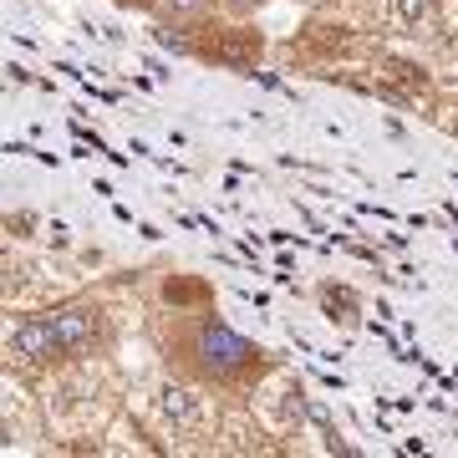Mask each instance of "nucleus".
Here are the masks:
<instances>
[{
	"label": "nucleus",
	"mask_w": 458,
	"mask_h": 458,
	"mask_svg": "<svg viewBox=\"0 0 458 458\" xmlns=\"http://www.w3.org/2000/svg\"><path fill=\"white\" fill-rule=\"evenodd\" d=\"M148 331V295L138 276H98L77 295H66L47 311H5L0 327V357L21 377H41L56 361L123 352L128 336Z\"/></svg>",
	"instance_id": "obj_1"
},
{
	"label": "nucleus",
	"mask_w": 458,
	"mask_h": 458,
	"mask_svg": "<svg viewBox=\"0 0 458 458\" xmlns=\"http://www.w3.org/2000/svg\"><path fill=\"white\" fill-rule=\"evenodd\" d=\"M143 342L153 346V357L164 367L209 382L214 393H225L229 403H240L260 382L265 367L276 361L260 342H250L229 321H219L214 306L209 311H148Z\"/></svg>",
	"instance_id": "obj_2"
},
{
	"label": "nucleus",
	"mask_w": 458,
	"mask_h": 458,
	"mask_svg": "<svg viewBox=\"0 0 458 458\" xmlns=\"http://www.w3.org/2000/svg\"><path fill=\"white\" fill-rule=\"evenodd\" d=\"M36 393H41L51 433L41 454H98V438L107 433V423L128 408L132 372L123 352L72 357L36 377Z\"/></svg>",
	"instance_id": "obj_3"
},
{
	"label": "nucleus",
	"mask_w": 458,
	"mask_h": 458,
	"mask_svg": "<svg viewBox=\"0 0 458 458\" xmlns=\"http://www.w3.org/2000/svg\"><path fill=\"white\" fill-rule=\"evenodd\" d=\"M225 393H214L209 382L199 377H183L174 367L158 361L153 377L132 372V393L128 408L148 423V433L158 438L168 458H194V454H214V433H219V418H225Z\"/></svg>",
	"instance_id": "obj_4"
},
{
	"label": "nucleus",
	"mask_w": 458,
	"mask_h": 458,
	"mask_svg": "<svg viewBox=\"0 0 458 458\" xmlns=\"http://www.w3.org/2000/svg\"><path fill=\"white\" fill-rule=\"evenodd\" d=\"M158 41L168 51H179L189 62H209L219 72H240V77H255L265 62H270V36L255 26V21H240V16H209V21H194V26H158Z\"/></svg>",
	"instance_id": "obj_5"
},
{
	"label": "nucleus",
	"mask_w": 458,
	"mask_h": 458,
	"mask_svg": "<svg viewBox=\"0 0 458 458\" xmlns=\"http://www.w3.org/2000/svg\"><path fill=\"white\" fill-rule=\"evenodd\" d=\"M82 285H92V270L82 260L41 255L26 240L5 245V280H0V306L5 311H47L66 295H77Z\"/></svg>",
	"instance_id": "obj_6"
},
{
	"label": "nucleus",
	"mask_w": 458,
	"mask_h": 458,
	"mask_svg": "<svg viewBox=\"0 0 458 458\" xmlns=\"http://www.w3.org/2000/svg\"><path fill=\"white\" fill-rule=\"evenodd\" d=\"M250 412L265 423V433L285 448V454H295L301 448V438H306V428L316 423V408H311V393H306V382H301V372L295 367H285V361H270L260 372V382L245 393Z\"/></svg>",
	"instance_id": "obj_7"
},
{
	"label": "nucleus",
	"mask_w": 458,
	"mask_h": 458,
	"mask_svg": "<svg viewBox=\"0 0 458 458\" xmlns=\"http://www.w3.org/2000/svg\"><path fill=\"white\" fill-rule=\"evenodd\" d=\"M0 428H5V448L11 454H41L47 448V408H41V393H36L31 377H21L5 367V382H0Z\"/></svg>",
	"instance_id": "obj_8"
},
{
	"label": "nucleus",
	"mask_w": 458,
	"mask_h": 458,
	"mask_svg": "<svg viewBox=\"0 0 458 458\" xmlns=\"http://www.w3.org/2000/svg\"><path fill=\"white\" fill-rule=\"evenodd\" d=\"M214 454L219 458H270V454H285L265 423L250 412V403H225V418H219V433H214Z\"/></svg>",
	"instance_id": "obj_9"
},
{
	"label": "nucleus",
	"mask_w": 458,
	"mask_h": 458,
	"mask_svg": "<svg viewBox=\"0 0 458 458\" xmlns=\"http://www.w3.org/2000/svg\"><path fill=\"white\" fill-rule=\"evenodd\" d=\"M138 285L148 295V311H209L214 306V285L189 270H153V276H138Z\"/></svg>",
	"instance_id": "obj_10"
},
{
	"label": "nucleus",
	"mask_w": 458,
	"mask_h": 458,
	"mask_svg": "<svg viewBox=\"0 0 458 458\" xmlns=\"http://www.w3.org/2000/svg\"><path fill=\"white\" fill-rule=\"evenodd\" d=\"M393 41H408V47L433 56V51L448 41L443 0H393Z\"/></svg>",
	"instance_id": "obj_11"
},
{
	"label": "nucleus",
	"mask_w": 458,
	"mask_h": 458,
	"mask_svg": "<svg viewBox=\"0 0 458 458\" xmlns=\"http://www.w3.org/2000/svg\"><path fill=\"white\" fill-rule=\"evenodd\" d=\"M316 306H321V316L336 321V327H357L361 311H367V306H361V295L352 291L346 280H321V285H316Z\"/></svg>",
	"instance_id": "obj_12"
},
{
	"label": "nucleus",
	"mask_w": 458,
	"mask_h": 458,
	"mask_svg": "<svg viewBox=\"0 0 458 458\" xmlns=\"http://www.w3.org/2000/svg\"><path fill=\"white\" fill-rule=\"evenodd\" d=\"M219 0H158L153 5V26H194V21L219 16Z\"/></svg>",
	"instance_id": "obj_13"
},
{
	"label": "nucleus",
	"mask_w": 458,
	"mask_h": 458,
	"mask_svg": "<svg viewBox=\"0 0 458 458\" xmlns=\"http://www.w3.org/2000/svg\"><path fill=\"white\" fill-rule=\"evenodd\" d=\"M433 66H438V87L458 98V36H448V41L433 51Z\"/></svg>",
	"instance_id": "obj_14"
},
{
	"label": "nucleus",
	"mask_w": 458,
	"mask_h": 458,
	"mask_svg": "<svg viewBox=\"0 0 458 458\" xmlns=\"http://www.w3.org/2000/svg\"><path fill=\"white\" fill-rule=\"evenodd\" d=\"M219 5H225V16H240V21H255L265 11V5H270V0H219Z\"/></svg>",
	"instance_id": "obj_15"
},
{
	"label": "nucleus",
	"mask_w": 458,
	"mask_h": 458,
	"mask_svg": "<svg viewBox=\"0 0 458 458\" xmlns=\"http://www.w3.org/2000/svg\"><path fill=\"white\" fill-rule=\"evenodd\" d=\"M117 11H132V16H148L153 21V5H158V0H113Z\"/></svg>",
	"instance_id": "obj_16"
},
{
	"label": "nucleus",
	"mask_w": 458,
	"mask_h": 458,
	"mask_svg": "<svg viewBox=\"0 0 458 458\" xmlns=\"http://www.w3.org/2000/svg\"><path fill=\"white\" fill-rule=\"evenodd\" d=\"M443 26H448V36H458V0H443Z\"/></svg>",
	"instance_id": "obj_17"
},
{
	"label": "nucleus",
	"mask_w": 458,
	"mask_h": 458,
	"mask_svg": "<svg viewBox=\"0 0 458 458\" xmlns=\"http://www.w3.org/2000/svg\"><path fill=\"white\" fill-rule=\"evenodd\" d=\"M295 5H301V11H316V5H321V0H295Z\"/></svg>",
	"instance_id": "obj_18"
}]
</instances>
